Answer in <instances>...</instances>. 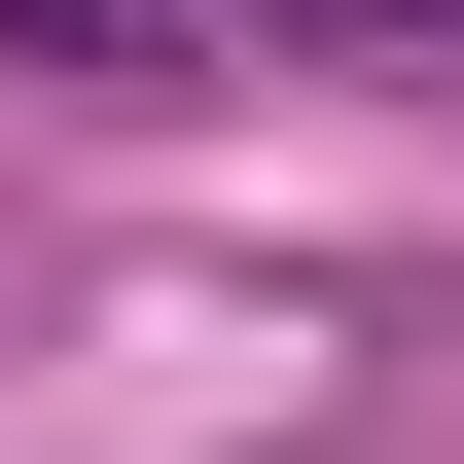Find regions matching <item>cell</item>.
<instances>
[{"instance_id": "cell-1", "label": "cell", "mask_w": 464, "mask_h": 464, "mask_svg": "<svg viewBox=\"0 0 464 464\" xmlns=\"http://www.w3.org/2000/svg\"><path fill=\"white\" fill-rule=\"evenodd\" d=\"M0 36H72V72H143V36H179V0H0Z\"/></svg>"}, {"instance_id": "cell-2", "label": "cell", "mask_w": 464, "mask_h": 464, "mask_svg": "<svg viewBox=\"0 0 464 464\" xmlns=\"http://www.w3.org/2000/svg\"><path fill=\"white\" fill-rule=\"evenodd\" d=\"M250 36H429V0H250Z\"/></svg>"}]
</instances>
